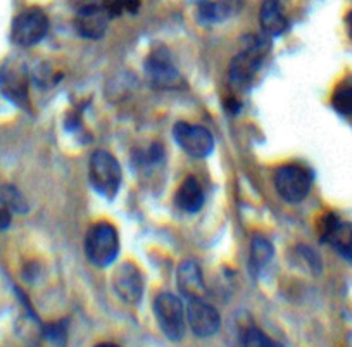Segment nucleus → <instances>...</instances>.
<instances>
[{"label":"nucleus","mask_w":352,"mask_h":347,"mask_svg":"<svg viewBox=\"0 0 352 347\" xmlns=\"http://www.w3.org/2000/svg\"><path fill=\"white\" fill-rule=\"evenodd\" d=\"M85 254L97 268H106L116 261L120 254V235L111 223L94 224L85 239Z\"/></svg>","instance_id":"1"},{"label":"nucleus","mask_w":352,"mask_h":347,"mask_svg":"<svg viewBox=\"0 0 352 347\" xmlns=\"http://www.w3.org/2000/svg\"><path fill=\"white\" fill-rule=\"evenodd\" d=\"M88 176H90L92 189L106 199L113 200L120 192L123 175H121L120 162L111 152L96 151L90 156Z\"/></svg>","instance_id":"2"},{"label":"nucleus","mask_w":352,"mask_h":347,"mask_svg":"<svg viewBox=\"0 0 352 347\" xmlns=\"http://www.w3.org/2000/svg\"><path fill=\"white\" fill-rule=\"evenodd\" d=\"M154 315L161 332L173 342H180L187 328V313L184 302L176 295L164 292L159 294L154 301Z\"/></svg>","instance_id":"3"},{"label":"nucleus","mask_w":352,"mask_h":347,"mask_svg":"<svg viewBox=\"0 0 352 347\" xmlns=\"http://www.w3.org/2000/svg\"><path fill=\"white\" fill-rule=\"evenodd\" d=\"M270 43L263 39H257V36H250L249 43L245 45V49L240 50L235 57L230 63V81L233 85H249V81L252 80L254 74L259 70L261 63H263L264 56L268 54Z\"/></svg>","instance_id":"4"},{"label":"nucleus","mask_w":352,"mask_h":347,"mask_svg":"<svg viewBox=\"0 0 352 347\" xmlns=\"http://www.w3.org/2000/svg\"><path fill=\"white\" fill-rule=\"evenodd\" d=\"M313 176L306 168L299 165H285L276 169L275 189L285 202H302L311 192Z\"/></svg>","instance_id":"5"},{"label":"nucleus","mask_w":352,"mask_h":347,"mask_svg":"<svg viewBox=\"0 0 352 347\" xmlns=\"http://www.w3.org/2000/svg\"><path fill=\"white\" fill-rule=\"evenodd\" d=\"M49 32V18L40 8L25 9L12 21V42L19 47H33Z\"/></svg>","instance_id":"6"},{"label":"nucleus","mask_w":352,"mask_h":347,"mask_svg":"<svg viewBox=\"0 0 352 347\" xmlns=\"http://www.w3.org/2000/svg\"><path fill=\"white\" fill-rule=\"evenodd\" d=\"M173 138L190 158L204 159L214 151V137L208 128L199 125L178 121L173 127Z\"/></svg>","instance_id":"7"},{"label":"nucleus","mask_w":352,"mask_h":347,"mask_svg":"<svg viewBox=\"0 0 352 347\" xmlns=\"http://www.w3.org/2000/svg\"><path fill=\"white\" fill-rule=\"evenodd\" d=\"M28 70L21 61L9 59L0 67V90L14 104L28 105Z\"/></svg>","instance_id":"8"},{"label":"nucleus","mask_w":352,"mask_h":347,"mask_svg":"<svg viewBox=\"0 0 352 347\" xmlns=\"http://www.w3.org/2000/svg\"><path fill=\"white\" fill-rule=\"evenodd\" d=\"M113 288L118 297L126 304L135 306L144 295V277L137 264L121 263L113 273Z\"/></svg>","instance_id":"9"},{"label":"nucleus","mask_w":352,"mask_h":347,"mask_svg":"<svg viewBox=\"0 0 352 347\" xmlns=\"http://www.w3.org/2000/svg\"><path fill=\"white\" fill-rule=\"evenodd\" d=\"M109 18L104 4H87L78 9V14L74 18V30L78 35L88 40L102 39L104 33L107 32Z\"/></svg>","instance_id":"10"},{"label":"nucleus","mask_w":352,"mask_h":347,"mask_svg":"<svg viewBox=\"0 0 352 347\" xmlns=\"http://www.w3.org/2000/svg\"><path fill=\"white\" fill-rule=\"evenodd\" d=\"M187 323L197 337L214 335L221 325L218 309L206 302L204 299H190L187 308Z\"/></svg>","instance_id":"11"},{"label":"nucleus","mask_w":352,"mask_h":347,"mask_svg":"<svg viewBox=\"0 0 352 347\" xmlns=\"http://www.w3.org/2000/svg\"><path fill=\"white\" fill-rule=\"evenodd\" d=\"M321 239L331 244L340 256L352 260V224L344 223L335 214H327L320 227Z\"/></svg>","instance_id":"12"},{"label":"nucleus","mask_w":352,"mask_h":347,"mask_svg":"<svg viewBox=\"0 0 352 347\" xmlns=\"http://www.w3.org/2000/svg\"><path fill=\"white\" fill-rule=\"evenodd\" d=\"M145 73L159 87H175L180 81V73L176 70L171 56L166 49H157L145 59Z\"/></svg>","instance_id":"13"},{"label":"nucleus","mask_w":352,"mask_h":347,"mask_svg":"<svg viewBox=\"0 0 352 347\" xmlns=\"http://www.w3.org/2000/svg\"><path fill=\"white\" fill-rule=\"evenodd\" d=\"M176 285L188 299H202L206 294L204 277L197 261L185 260L176 268Z\"/></svg>","instance_id":"14"},{"label":"nucleus","mask_w":352,"mask_h":347,"mask_svg":"<svg viewBox=\"0 0 352 347\" xmlns=\"http://www.w3.org/2000/svg\"><path fill=\"white\" fill-rule=\"evenodd\" d=\"M243 0H214V2H201L197 16L204 23H221L240 14L243 9Z\"/></svg>","instance_id":"15"},{"label":"nucleus","mask_w":352,"mask_h":347,"mask_svg":"<svg viewBox=\"0 0 352 347\" xmlns=\"http://www.w3.org/2000/svg\"><path fill=\"white\" fill-rule=\"evenodd\" d=\"M261 28L268 33L270 36L282 35L287 30V18L283 16L278 0H263L259 11Z\"/></svg>","instance_id":"16"},{"label":"nucleus","mask_w":352,"mask_h":347,"mask_svg":"<svg viewBox=\"0 0 352 347\" xmlns=\"http://www.w3.org/2000/svg\"><path fill=\"white\" fill-rule=\"evenodd\" d=\"M175 202L185 213H197L201 209L202 204H204V192H202V187L197 182V178L188 176L182 183L175 196Z\"/></svg>","instance_id":"17"},{"label":"nucleus","mask_w":352,"mask_h":347,"mask_svg":"<svg viewBox=\"0 0 352 347\" xmlns=\"http://www.w3.org/2000/svg\"><path fill=\"white\" fill-rule=\"evenodd\" d=\"M273 254H275L273 244L264 235L256 233L252 237V244H250V268L254 271L263 270L272 261Z\"/></svg>","instance_id":"18"},{"label":"nucleus","mask_w":352,"mask_h":347,"mask_svg":"<svg viewBox=\"0 0 352 347\" xmlns=\"http://www.w3.org/2000/svg\"><path fill=\"white\" fill-rule=\"evenodd\" d=\"M242 346L243 347H283L282 344L273 340L272 337L266 335L261 328L257 326H250L242 337Z\"/></svg>","instance_id":"19"},{"label":"nucleus","mask_w":352,"mask_h":347,"mask_svg":"<svg viewBox=\"0 0 352 347\" xmlns=\"http://www.w3.org/2000/svg\"><path fill=\"white\" fill-rule=\"evenodd\" d=\"M42 339L47 347H66V326L63 323H50L43 328Z\"/></svg>","instance_id":"20"},{"label":"nucleus","mask_w":352,"mask_h":347,"mask_svg":"<svg viewBox=\"0 0 352 347\" xmlns=\"http://www.w3.org/2000/svg\"><path fill=\"white\" fill-rule=\"evenodd\" d=\"M0 200L6 204V207L16 213H25L26 211V202L23 199L21 193L14 189V187L8 185L0 189Z\"/></svg>","instance_id":"21"},{"label":"nucleus","mask_w":352,"mask_h":347,"mask_svg":"<svg viewBox=\"0 0 352 347\" xmlns=\"http://www.w3.org/2000/svg\"><path fill=\"white\" fill-rule=\"evenodd\" d=\"M335 111L344 116H352V87H340L331 98Z\"/></svg>","instance_id":"22"},{"label":"nucleus","mask_w":352,"mask_h":347,"mask_svg":"<svg viewBox=\"0 0 352 347\" xmlns=\"http://www.w3.org/2000/svg\"><path fill=\"white\" fill-rule=\"evenodd\" d=\"M11 221H12L11 209H8V207H2V209H0V231L8 230V228L11 227Z\"/></svg>","instance_id":"23"},{"label":"nucleus","mask_w":352,"mask_h":347,"mask_svg":"<svg viewBox=\"0 0 352 347\" xmlns=\"http://www.w3.org/2000/svg\"><path fill=\"white\" fill-rule=\"evenodd\" d=\"M96 347H120V346H116V344L113 342H102V344H97Z\"/></svg>","instance_id":"24"},{"label":"nucleus","mask_w":352,"mask_h":347,"mask_svg":"<svg viewBox=\"0 0 352 347\" xmlns=\"http://www.w3.org/2000/svg\"><path fill=\"white\" fill-rule=\"evenodd\" d=\"M347 25H349V30H351V35H352V12L347 16Z\"/></svg>","instance_id":"25"},{"label":"nucleus","mask_w":352,"mask_h":347,"mask_svg":"<svg viewBox=\"0 0 352 347\" xmlns=\"http://www.w3.org/2000/svg\"><path fill=\"white\" fill-rule=\"evenodd\" d=\"M90 4H104V0H87Z\"/></svg>","instance_id":"26"}]
</instances>
